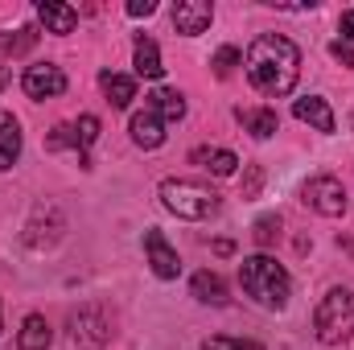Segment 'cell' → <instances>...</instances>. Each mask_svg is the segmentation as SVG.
Masks as SVG:
<instances>
[{
    "label": "cell",
    "instance_id": "9a60e30c",
    "mask_svg": "<svg viewBox=\"0 0 354 350\" xmlns=\"http://www.w3.org/2000/svg\"><path fill=\"white\" fill-rule=\"evenodd\" d=\"M17 157H21V124L8 111H0V169H12Z\"/></svg>",
    "mask_w": 354,
    "mask_h": 350
},
{
    "label": "cell",
    "instance_id": "f546056e",
    "mask_svg": "<svg viewBox=\"0 0 354 350\" xmlns=\"http://www.w3.org/2000/svg\"><path fill=\"white\" fill-rule=\"evenodd\" d=\"M330 54H334L338 62H346V66H354V46H346V42H334V46H330Z\"/></svg>",
    "mask_w": 354,
    "mask_h": 350
},
{
    "label": "cell",
    "instance_id": "d6a6232c",
    "mask_svg": "<svg viewBox=\"0 0 354 350\" xmlns=\"http://www.w3.org/2000/svg\"><path fill=\"white\" fill-rule=\"evenodd\" d=\"M0 334H4V322H0Z\"/></svg>",
    "mask_w": 354,
    "mask_h": 350
},
{
    "label": "cell",
    "instance_id": "ffe728a7",
    "mask_svg": "<svg viewBox=\"0 0 354 350\" xmlns=\"http://www.w3.org/2000/svg\"><path fill=\"white\" fill-rule=\"evenodd\" d=\"M194 161H210L206 169H210L214 177H231V174H235V165H239V157H235V153H227V149H214V153L198 149V153H194Z\"/></svg>",
    "mask_w": 354,
    "mask_h": 350
},
{
    "label": "cell",
    "instance_id": "f1b7e54d",
    "mask_svg": "<svg viewBox=\"0 0 354 350\" xmlns=\"http://www.w3.org/2000/svg\"><path fill=\"white\" fill-rule=\"evenodd\" d=\"M157 12V0H132L128 4V17H153Z\"/></svg>",
    "mask_w": 354,
    "mask_h": 350
},
{
    "label": "cell",
    "instance_id": "30bf717a",
    "mask_svg": "<svg viewBox=\"0 0 354 350\" xmlns=\"http://www.w3.org/2000/svg\"><path fill=\"white\" fill-rule=\"evenodd\" d=\"M128 128H132V140H136L140 149H161V145H165V120H161L149 103H145V111L132 116Z\"/></svg>",
    "mask_w": 354,
    "mask_h": 350
},
{
    "label": "cell",
    "instance_id": "cb8c5ba5",
    "mask_svg": "<svg viewBox=\"0 0 354 350\" xmlns=\"http://www.w3.org/2000/svg\"><path fill=\"white\" fill-rule=\"evenodd\" d=\"M210 66H214V75H218V79H227V75L239 66V50H235V46H223V50L214 54V62H210Z\"/></svg>",
    "mask_w": 354,
    "mask_h": 350
},
{
    "label": "cell",
    "instance_id": "7402d4cb",
    "mask_svg": "<svg viewBox=\"0 0 354 350\" xmlns=\"http://www.w3.org/2000/svg\"><path fill=\"white\" fill-rule=\"evenodd\" d=\"M75 140H79V157H83V165H87V149L99 140V120H95V116H79V124H75Z\"/></svg>",
    "mask_w": 354,
    "mask_h": 350
},
{
    "label": "cell",
    "instance_id": "ba28073f",
    "mask_svg": "<svg viewBox=\"0 0 354 350\" xmlns=\"http://www.w3.org/2000/svg\"><path fill=\"white\" fill-rule=\"evenodd\" d=\"M210 21H214V4L210 0H177L174 4V25H177V33H185V37L206 33Z\"/></svg>",
    "mask_w": 354,
    "mask_h": 350
},
{
    "label": "cell",
    "instance_id": "ac0fdd59",
    "mask_svg": "<svg viewBox=\"0 0 354 350\" xmlns=\"http://www.w3.org/2000/svg\"><path fill=\"white\" fill-rule=\"evenodd\" d=\"M149 107H153L165 124H174V120L185 116V99H181V91H169V87L153 91V95H149Z\"/></svg>",
    "mask_w": 354,
    "mask_h": 350
},
{
    "label": "cell",
    "instance_id": "d4e9b609",
    "mask_svg": "<svg viewBox=\"0 0 354 350\" xmlns=\"http://www.w3.org/2000/svg\"><path fill=\"white\" fill-rule=\"evenodd\" d=\"M202 350H264V347L252 342V338H206Z\"/></svg>",
    "mask_w": 354,
    "mask_h": 350
},
{
    "label": "cell",
    "instance_id": "8fae6325",
    "mask_svg": "<svg viewBox=\"0 0 354 350\" xmlns=\"http://www.w3.org/2000/svg\"><path fill=\"white\" fill-rule=\"evenodd\" d=\"M37 17H41L46 33H75V25H79V12L71 4H58V0H41Z\"/></svg>",
    "mask_w": 354,
    "mask_h": 350
},
{
    "label": "cell",
    "instance_id": "603a6c76",
    "mask_svg": "<svg viewBox=\"0 0 354 350\" xmlns=\"http://www.w3.org/2000/svg\"><path fill=\"white\" fill-rule=\"evenodd\" d=\"M280 239V214H264V219H256V243L260 248H272Z\"/></svg>",
    "mask_w": 354,
    "mask_h": 350
},
{
    "label": "cell",
    "instance_id": "277c9868",
    "mask_svg": "<svg viewBox=\"0 0 354 350\" xmlns=\"http://www.w3.org/2000/svg\"><path fill=\"white\" fill-rule=\"evenodd\" d=\"M313 334L322 347H342L354 334V293L351 288H330L313 313Z\"/></svg>",
    "mask_w": 354,
    "mask_h": 350
},
{
    "label": "cell",
    "instance_id": "7a4b0ae2",
    "mask_svg": "<svg viewBox=\"0 0 354 350\" xmlns=\"http://www.w3.org/2000/svg\"><path fill=\"white\" fill-rule=\"evenodd\" d=\"M239 284L264 309H284L288 305V293H292L288 272L272 260V256H264V252L260 256H248V260L239 264Z\"/></svg>",
    "mask_w": 354,
    "mask_h": 350
},
{
    "label": "cell",
    "instance_id": "4316f807",
    "mask_svg": "<svg viewBox=\"0 0 354 350\" xmlns=\"http://www.w3.org/2000/svg\"><path fill=\"white\" fill-rule=\"evenodd\" d=\"M264 185V169L260 165H248V181H243V198H256Z\"/></svg>",
    "mask_w": 354,
    "mask_h": 350
},
{
    "label": "cell",
    "instance_id": "83f0119b",
    "mask_svg": "<svg viewBox=\"0 0 354 350\" xmlns=\"http://www.w3.org/2000/svg\"><path fill=\"white\" fill-rule=\"evenodd\" d=\"M338 33H342L338 42H346V46H354V8H351V12H342V21H338Z\"/></svg>",
    "mask_w": 354,
    "mask_h": 350
},
{
    "label": "cell",
    "instance_id": "5bb4252c",
    "mask_svg": "<svg viewBox=\"0 0 354 350\" xmlns=\"http://www.w3.org/2000/svg\"><path fill=\"white\" fill-rule=\"evenodd\" d=\"M99 87H103V95H107V103H111V107H120V111L136 99V79L115 75V71H103V75H99Z\"/></svg>",
    "mask_w": 354,
    "mask_h": 350
},
{
    "label": "cell",
    "instance_id": "7c38bea8",
    "mask_svg": "<svg viewBox=\"0 0 354 350\" xmlns=\"http://www.w3.org/2000/svg\"><path fill=\"white\" fill-rule=\"evenodd\" d=\"M292 116H297L301 124H313L317 132H334V111H330V103L317 99V95L297 99V103H292Z\"/></svg>",
    "mask_w": 354,
    "mask_h": 350
},
{
    "label": "cell",
    "instance_id": "6da1fadb",
    "mask_svg": "<svg viewBox=\"0 0 354 350\" xmlns=\"http://www.w3.org/2000/svg\"><path fill=\"white\" fill-rule=\"evenodd\" d=\"M248 79L252 87L268 95V99H280L297 87L301 79V50L284 37V33H260L252 46H248Z\"/></svg>",
    "mask_w": 354,
    "mask_h": 350
},
{
    "label": "cell",
    "instance_id": "4fadbf2b",
    "mask_svg": "<svg viewBox=\"0 0 354 350\" xmlns=\"http://www.w3.org/2000/svg\"><path fill=\"white\" fill-rule=\"evenodd\" d=\"M189 288H194V297L202 301V305H227L231 297H227V284H223V276L218 272H194V280H189Z\"/></svg>",
    "mask_w": 354,
    "mask_h": 350
},
{
    "label": "cell",
    "instance_id": "484cf974",
    "mask_svg": "<svg viewBox=\"0 0 354 350\" xmlns=\"http://www.w3.org/2000/svg\"><path fill=\"white\" fill-rule=\"evenodd\" d=\"M71 145L79 149V140H75V124H58V128H54V136L46 140V149H50V153H58V149H71Z\"/></svg>",
    "mask_w": 354,
    "mask_h": 350
},
{
    "label": "cell",
    "instance_id": "3957f363",
    "mask_svg": "<svg viewBox=\"0 0 354 350\" xmlns=\"http://www.w3.org/2000/svg\"><path fill=\"white\" fill-rule=\"evenodd\" d=\"M161 202L165 210H174L177 219H189V223H202L210 214H218V194L202 181H185V177H165L161 181Z\"/></svg>",
    "mask_w": 354,
    "mask_h": 350
},
{
    "label": "cell",
    "instance_id": "44dd1931",
    "mask_svg": "<svg viewBox=\"0 0 354 350\" xmlns=\"http://www.w3.org/2000/svg\"><path fill=\"white\" fill-rule=\"evenodd\" d=\"M33 42H37V33L29 25H21L17 33H0V54H29Z\"/></svg>",
    "mask_w": 354,
    "mask_h": 350
},
{
    "label": "cell",
    "instance_id": "1f68e13d",
    "mask_svg": "<svg viewBox=\"0 0 354 350\" xmlns=\"http://www.w3.org/2000/svg\"><path fill=\"white\" fill-rule=\"evenodd\" d=\"M8 87V66H4V62H0V91Z\"/></svg>",
    "mask_w": 354,
    "mask_h": 350
},
{
    "label": "cell",
    "instance_id": "9c48e42d",
    "mask_svg": "<svg viewBox=\"0 0 354 350\" xmlns=\"http://www.w3.org/2000/svg\"><path fill=\"white\" fill-rule=\"evenodd\" d=\"M145 252H149V264L161 280H174L181 272V260H177V252L169 248V239L161 231H145Z\"/></svg>",
    "mask_w": 354,
    "mask_h": 350
},
{
    "label": "cell",
    "instance_id": "d6986e66",
    "mask_svg": "<svg viewBox=\"0 0 354 350\" xmlns=\"http://www.w3.org/2000/svg\"><path fill=\"white\" fill-rule=\"evenodd\" d=\"M239 120H243V128H248L256 140H268V136H276V128H280L276 111H268V107H256V111H239Z\"/></svg>",
    "mask_w": 354,
    "mask_h": 350
},
{
    "label": "cell",
    "instance_id": "e0dca14e",
    "mask_svg": "<svg viewBox=\"0 0 354 350\" xmlns=\"http://www.w3.org/2000/svg\"><path fill=\"white\" fill-rule=\"evenodd\" d=\"M136 75H140V79H161V75H165L161 50H157L153 37H140V42H136Z\"/></svg>",
    "mask_w": 354,
    "mask_h": 350
},
{
    "label": "cell",
    "instance_id": "52a82bcc",
    "mask_svg": "<svg viewBox=\"0 0 354 350\" xmlns=\"http://www.w3.org/2000/svg\"><path fill=\"white\" fill-rule=\"evenodd\" d=\"M21 87H25L29 99H54V95L66 91V75H62V66H54V62H37V66L25 71Z\"/></svg>",
    "mask_w": 354,
    "mask_h": 350
},
{
    "label": "cell",
    "instance_id": "8992f818",
    "mask_svg": "<svg viewBox=\"0 0 354 350\" xmlns=\"http://www.w3.org/2000/svg\"><path fill=\"white\" fill-rule=\"evenodd\" d=\"M71 334H75V342L83 350H99V347H107V338H111V322H107V313L99 305H83L71 317Z\"/></svg>",
    "mask_w": 354,
    "mask_h": 350
},
{
    "label": "cell",
    "instance_id": "2e32d148",
    "mask_svg": "<svg viewBox=\"0 0 354 350\" xmlns=\"http://www.w3.org/2000/svg\"><path fill=\"white\" fill-rule=\"evenodd\" d=\"M17 342H21V350H50V342H54L50 322L41 313H29L25 326H21V334H17Z\"/></svg>",
    "mask_w": 354,
    "mask_h": 350
},
{
    "label": "cell",
    "instance_id": "4dcf8cb0",
    "mask_svg": "<svg viewBox=\"0 0 354 350\" xmlns=\"http://www.w3.org/2000/svg\"><path fill=\"white\" fill-rule=\"evenodd\" d=\"M231 252H235L231 239H214V256H231Z\"/></svg>",
    "mask_w": 354,
    "mask_h": 350
},
{
    "label": "cell",
    "instance_id": "5b68a950",
    "mask_svg": "<svg viewBox=\"0 0 354 350\" xmlns=\"http://www.w3.org/2000/svg\"><path fill=\"white\" fill-rule=\"evenodd\" d=\"M301 202H305L309 210L326 214V219L346 214V190H342V181H338V177H330V174L309 177V181L301 185Z\"/></svg>",
    "mask_w": 354,
    "mask_h": 350
}]
</instances>
